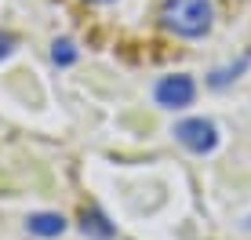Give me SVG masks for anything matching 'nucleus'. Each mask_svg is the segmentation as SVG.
I'll return each instance as SVG.
<instances>
[{
	"label": "nucleus",
	"instance_id": "obj_8",
	"mask_svg": "<svg viewBox=\"0 0 251 240\" xmlns=\"http://www.w3.org/2000/svg\"><path fill=\"white\" fill-rule=\"evenodd\" d=\"M91 4H109V0H91Z\"/></svg>",
	"mask_w": 251,
	"mask_h": 240
},
{
	"label": "nucleus",
	"instance_id": "obj_1",
	"mask_svg": "<svg viewBox=\"0 0 251 240\" xmlns=\"http://www.w3.org/2000/svg\"><path fill=\"white\" fill-rule=\"evenodd\" d=\"M211 0H164L160 7V25L175 37L197 40L211 29Z\"/></svg>",
	"mask_w": 251,
	"mask_h": 240
},
{
	"label": "nucleus",
	"instance_id": "obj_3",
	"mask_svg": "<svg viewBox=\"0 0 251 240\" xmlns=\"http://www.w3.org/2000/svg\"><path fill=\"white\" fill-rule=\"evenodd\" d=\"M197 95V84L189 80L186 73H175V76H160L157 88H153V98H157V106L164 109H182L189 106Z\"/></svg>",
	"mask_w": 251,
	"mask_h": 240
},
{
	"label": "nucleus",
	"instance_id": "obj_5",
	"mask_svg": "<svg viewBox=\"0 0 251 240\" xmlns=\"http://www.w3.org/2000/svg\"><path fill=\"white\" fill-rule=\"evenodd\" d=\"M80 229L88 237H95V240H113L117 237V226L109 222L106 215H102L99 208H91V211H84V218H80Z\"/></svg>",
	"mask_w": 251,
	"mask_h": 240
},
{
	"label": "nucleus",
	"instance_id": "obj_6",
	"mask_svg": "<svg viewBox=\"0 0 251 240\" xmlns=\"http://www.w3.org/2000/svg\"><path fill=\"white\" fill-rule=\"evenodd\" d=\"M51 58H55V66H73L76 62L73 40H55V44H51Z\"/></svg>",
	"mask_w": 251,
	"mask_h": 240
},
{
	"label": "nucleus",
	"instance_id": "obj_7",
	"mask_svg": "<svg viewBox=\"0 0 251 240\" xmlns=\"http://www.w3.org/2000/svg\"><path fill=\"white\" fill-rule=\"evenodd\" d=\"M15 44H19V40H15L11 33H0V58H7V55H11Z\"/></svg>",
	"mask_w": 251,
	"mask_h": 240
},
{
	"label": "nucleus",
	"instance_id": "obj_4",
	"mask_svg": "<svg viewBox=\"0 0 251 240\" xmlns=\"http://www.w3.org/2000/svg\"><path fill=\"white\" fill-rule=\"evenodd\" d=\"M25 229H29L33 237H62L66 218H62V215H51V211H40V215H29V218H25Z\"/></svg>",
	"mask_w": 251,
	"mask_h": 240
},
{
	"label": "nucleus",
	"instance_id": "obj_2",
	"mask_svg": "<svg viewBox=\"0 0 251 240\" xmlns=\"http://www.w3.org/2000/svg\"><path fill=\"white\" fill-rule=\"evenodd\" d=\"M175 139L186 145L189 153H211L219 145V127L204 117H193V120H182L175 124Z\"/></svg>",
	"mask_w": 251,
	"mask_h": 240
}]
</instances>
